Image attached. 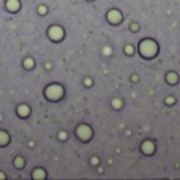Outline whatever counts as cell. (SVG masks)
Returning <instances> with one entry per match:
<instances>
[]
</instances>
